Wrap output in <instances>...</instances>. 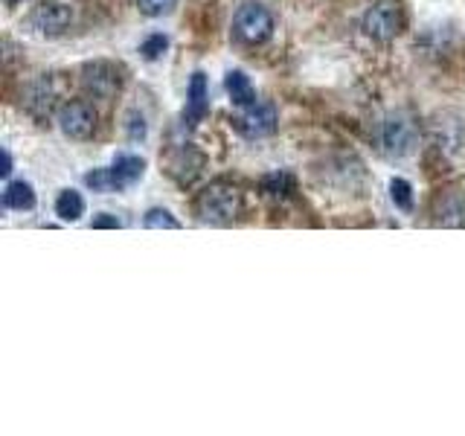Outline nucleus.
<instances>
[{"label":"nucleus","mask_w":465,"mask_h":436,"mask_svg":"<svg viewBox=\"0 0 465 436\" xmlns=\"http://www.w3.org/2000/svg\"><path fill=\"white\" fill-rule=\"evenodd\" d=\"M195 210H198L201 222L230 224V222H236L242 213V193L227 181H215L198 195Z\"/></svg>","instance_id":"1"},{"label":"nucleus","mask_w":465,"mask_h":436,"mask_svg":"<svg viewBox=\"0 0 465 436\" xmlns=\"http://www.w3.org/2000/svg\"><path fill=\"white\" fill-rule=\"evenodd\" d=\"M232 33H236V38L242 44H251V47H256V44H265L273 35V15L265 6H259V4H244L236 12Z\"/></svg>","instance_id":"2"},{"label":"nucleus","mask_w":465,"mask_h":436,"mask_svg":"<svg viewBox=\"0 0 465 436\" xmlns=\"http://www.w3.org/2000/svg\"><path fill=\"white\" fill-rule=\"evenodd\" d=\"M404 29V12L396 0H381L363 15V33L375 41H392Z\"/></svg>","instance_id":"3"},{"label":"nucleus","mask_w":465,"mask_h":436,"mask_svg":"<svg viewBox=\"0 0 465 436\" xmlns=\"http://www.w3.org/2000/svg\"><path fill=\"white\" fill-rule=\"evenodd\" d=\"M82 84L96 99H114L123 87V70L111 62H91L82 70Z\"/></svg>","instance_id":"4"},{"label":"nucleus","mask_w":465,"mask_h":436,"mask_svg":"<svg viewBox=\"0 0 465 436\" xmlns=\"http://www.w3.org/2000/svg\"><path fill=\"white\" fill-rule=\"evenodd\" d=\"M236 131L244 137H268L276 131V108L271 102H253V105H247L242 114H236Z\"/></svg>","instance_id":"5"},{"label":"nucleus","mask_w":465,"mask_h":436,"mask_svg":"<svg viewBox=\"0 0 465 436\" xmlns=\"http://www.w3.org/2000/svg\"><path fill=\"white\" fill-rule=\"evenodd\" d=\"M58 125L73 140H87L96 131V111L87 102H67L58 108Z\"/></svg>","instance_id":"6"},{"label":"nucleus","mask_w":465,"mask_h":436,"mask_svg":"<svg viewBox=\"0 0 465 436\" xmlns=\"http://www.w3.org/2000/svg\"><path fill=\"white\" fill-rule=\"evenodd\" d=\"M381 143L390 154H407L416 143V123L404 114L390 116L381 131Z\"/></svg>","instance_id":"7"},{"label":"nucleus","mask_w":465,"mask_h":436,"mask_svg":"<svg viewBox=\"0 0 465 436\" xmlns=\"http://www.w3.org/2000/svg\"><path fill=\"white\" fill-rule=\"evenodd\" d=\"M33 26L38 29L41 35H62L64 29L70 26V21H73V15H70V9L64 6V4H41V6H35V12H33Z\"/></svg>","instance_id":"8"},{"label":"nucleus","mask_w":465,"mask_h":436,"mask_svg":"<svg viewBox=\"0 0 465 436\" xmlns=\"http://www.w3.org/2000/svg\"><path fill=\"white\" fill-rule=\"evenodd\" d=\"M210 111V91H207V76L203 73H195L193 82H189V99H186V123L198 125Z\"/></svg>","instance_id":"9"},{"label":"nucleus","mask_w":465,"mask_h":436,"mask_svg":"<svg viewBox=\"0 0 465 436\" xmlns=\"http://www.w3.org/2000/svg\"><path fill=\"white\" fill-rule=\"evenodd\" d=\"M26 111L38 116V120H47L50 111L55 108V87L50 84V76L47 79H38L29 84V91H26Z\"/></svg>","instance_id":"10"},{"label":"nucleus","mask_w":465,"mask_h":436,"mask_svg":"<svg viewBox=\"0 0 465 436\" xmlns=\"http://www.w3.org/2000/svg\"><path fill=\"white\" fill-rule=\"evenodd\" d=\"M145 172V160L137 157V154H116L114 166H111V174L116 181V189H125L131 183H137Z\"/></svg>","instance_id":"11"},{"label":"nucleus","mask_w":465,"mask_h":436,"mask_svg":"<svg viewBox=\"0 0 465 436\" xmlns=\"http://www.w3.org/2000/svg\"><path fill=\"white\" fill-rule=\"evenodd\" d=\"M227 94H230V99L236 102L239 108H247V105H253V102H256L253 84H251V79H247L242 70H230L227 73Z\"/></svg>","instance_id":"12"},{"label":"nucleus","mask_w":465,"mask_h":436,"mask_svg":"<svg viewBox=\"0 0 465 436\" xmlns=\"http://www.w3.org/2000/svg\"><path fill=\"white\" fill-rule=\"evenodd\" d=\"M189 157H195L193 149H178V152H174V157L169 160V172H172L181 183L195 181V174H198L201 166H203V157L193 160V164H189Z\"/></svg>","instance_id":"13"},{"label":"nucleus","mask_w":465,"mask_h":436,"mask_svg":"<svg viewBox=\"0 0 465 436\" xmlns=\"http://www.w3.org/2000/svg\"><path fill=\"white\" fill-rule=\"evenodd\" d=\"M4 203L9 210H33L35 207V193L26 181H12L4 189Z\"/></svg>","instance_id":"14"},{"label":"nucleus","mask_w":465,"mask_h":436,"mask_svg":"<svg viewBox=\"0 0 465 436\" xmlns=\"http://www.w3.org/2000/svg\"><path fill=\"white\" fill-rule=\"evenodd\" d=\"M82 213H84V198L79 193H73V189L55 198V215L62 222H76V218H82Z\"/></svg>","instance_id":"15"},{"label":"nucleus","mask_w":465,"mask_h":436,"mask_svg":"<svg viewBox=\"0 0 465 436\" xmlns=\"http://www.w3.org/2000/svg\"><path fill=\"white\" fill-rule=\"evenodd\" d=\"M262 193L271 195V198H288L294 193V178L288 172H273L262 178Z\"/></svg>","instance_id":"16"},{"label":"nucleus","mask_w":465,"mask_h":436,"mask_svg":"<svg viewBox=\"0 0 465 436\" xmlns=\"http://www.w3.org/2000/svg\"><path fill=\"white\" fill-rule=\"evenodd\" d=\"M390 195H392V201H396V207H401L404 213L413 210V186L407 181H401V178L392 181L390 183Z\"/></svg>","instance_id":"17"},{"label":"nucleus","mask_w":465,"mask_h":436,"mask_svg":"<svg viewBox=\"0 0 465 436\" xmlns=\"http://www.w3.org/2000/svg\"><path fill=\"white\" fill-rule=\"evenodd\" d=\"M143 224L149 230H181V224L174 222V218L166 213V210H149L143 218Z\"/></svg>","instance_id":"18"},{"label":"nucleus","mask_w":465,"mask_h":436,"mask_svg":"<svg viewBox=\"0 0 465 436\" xmlns=\"http://www.w3.org/2000/svg\"><path fill=\"white\" fill-rule=\"evenodd\" d=\"M166 47H169V38L163 35V33H154V35H149L143 41V47H140V53H143V58H149V62H154V58H160L166 53Z\"/></svg>","instance_id":"19"},{"label":"nucleus","mask_w":465,"mask_h":436,"mask_svg":"<svg viewBox=\"0 0 465 436\" xmlns=\"http://www.w3.org/2000/svg\"><path fill=\"white\" fill-rule=\"evenodd\" d=\"M84 183L94 189V193H114L116 189V181H114V174L111 169H99V172H91L84 178Z\"/></svg>","instance_id":"20"},{"label":"nucleus","mask_w":465,"mask_h":436,"mask_svg":"<svg viewBox=\"0 0 465 436\" xmlns=\"http://www.w3.org/2000/svg\"><path fill=\"white\" fill-rule=\"evenodd\" d=\"M137 4H140L143 15H149V18H160V15H169L178 0H137Z\"/></svg>","instance_id":"21"},{"label":"nucleus","mask_w":465,"mask_h":436,"mask_svg":"<svg viewBox=\"0 0 465 436\" xmlns=\"http://www.w3.org/2000/svg\"><path fill=\"white\" fill-rule=\"evenodd\" d=\"M128 137L131 140H140L145 137V123L140 114H128Z\"/></svg>","instance_id":"22"},{"label":"nucleus","mask_w":465,"mask_h":436,"mask_svg":"<svg viewBox=\"0 0 465 436\" xmlns=\"http://www.w3.org/2000/svg\"><path fill=\"white\" fill-rule=\"evenodd\" d=\"M94 227H120V222L116 218H96Z\"/></svg>","instance_id":"23"},{"label":"nucleus","mask_w":465,"mask_h":436,"mask_svg":"<svg viewBox=\"0 0 465 436\" xmlns=\"http://www.w3.org/2000/svg\"><path fill=\"white\" fill-rule=\"evenodd\" d=\"M9 172H12V157H9V152L4 154V169H0V174H4V178H9Z\"/></svg>","instance_id":"24"},{"label":"nucleus","mask_w":465,"mask_h":436,"mask_svg":"<svg viewBox=\"0 0 465 436\" xmlns=\"http://www.w3.org/2000/svg\"><path fill=\"white\" fill-rule=\"evenodd\" d=\"M6 4H21V0H6Z\"/></svg>","instance_id":"25"}]
</instances>
